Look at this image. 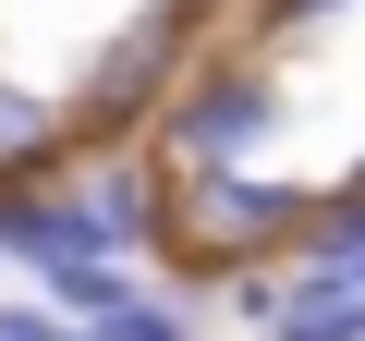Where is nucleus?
Wrapping results in <instances>:
<instances>
[{"label": "nucleus", "mask_w": 365, "mask_h": 341, "mask_svg": "<svg viewBox=\"0 0 365 341\" xmlns=\"http://www.w3.org/2000/svg\"><path fill=\"white\" fill-rule=\"evenodd\" d=\"M98 341H195V305H182V292H146V280H134V292L98 317Z\"/></svg>", "instance_id": "obj_8"}, {"label": "nucleus", "mask_w": 365, "mask_h": 341, "mask_svg": "<svg viewBox=\"0 0 365 341\" xmlns=\"http://www.w3.org/2000/svg\"><path fill=\"white\" fill-rule=\"evenodd\" d=\"M329 25H353V0H244V37H256V49H280V61H292V49H317Z\"/></svg>", "instance_id": "obj_7"}, {"label": "nucleus", "mask_w": 365, "mask_h": 341, "mask_svg": "<svg viewBox=\"0 0 365 341\" xmlns=\"http://www.w3.org/2000/svg\"><path fill=\"white\" fill-rule=\"evenodd\" d=\"M0 341H98L86 317H61L49 292H0Z\"/></svg>", "instance_id": "obj_9"}, {"label": "nucleus", "mask_w": 365, "mask_h": 341, "mask_svg": "<svg viewBox=\"0 0 365 341\" xmlns=\"http://www.w3.org/2000/svg\"><path fill=\"white\" fill-rule=\"evenodd\" d=\"M207 13H244V0H207Z\"/></svg>", "instance_id": "obj_12"}, {"label": "nucleus", "mask_w": 365, "mask_h": 341, "mask_svg": "<svg viewBox=\"0 0 365 341\" xmlns=\"http://www.w3.org/2000/svg\"><path fill=\"white\" fill-rule=\"evenodd\" d=\"M280 122H292V73H280V49L232 37V49H207L195 73H182V98L158 110L146 146L182 170V183H195V170H268Z\"/></svg>", "instance_id": "obj_2"}, {"label": "nucleus", "mask_w": 365, "mask_h": 341, "mask_svg": "<svg viewBox=\"0 0 365 341\" xmlns=\"http://www.w3.org/2000/svg\"><path fill=\"white\" fill-rule=\"evenodd\" d=\"M207 0H134V13L98 37V61L61 86L73 98V122H86V146H146L158 134V110L182 98V73L207 61Z\"/></svg>", "instance_id": "obj_1"}, {"label": "nucleus", "mask_w": 365, "mask_h": 341, "mask_svg": "<svg viewBox=\"0 0 365 341\" xmlns=\"http://www.w3.org/2000/svg\"><path fill=\"white\" fill-rule=\"evenodd\" d=\"M0 268H13V195H0Z\"/></svg>", "instance_id": "obj_10"}, {"label": "nucleus", "mask_w": 365, "mask_h": 341, "mask_svg": "<svg viewBox=\"0 0 365 341\" xmlns=\"http://www.w3.org/2000/svg\"><path fill=\"white\" fill-rule=\"evenodd\" d=\"M304 268H341V280H365V183H317V220H304V244H292Z\"/></svg>", "instance_id": "obj_6"}, {"label": "nucleus", "mask_w": 365, "mask_h": 341, "mask_svg": "<svg viewBox=\"0 0 365 341\" xmlns=\"http://www.w3.org/2000/svg\"><path fill=\"white\" fill-rule=\"evenodd\" d=\"M304 220H317V183H280V170H195V183H182V244L158 268H170L182 305H195V292H220L244 268H292Z\"/></svg>", "instance_id": "obj_3"}, {"label": "nucleus", "mask_w": 365, "mask_h": 341, "mask_svg": "<svg viewBox=\"0 0 365 341\" xmlns=\"http://www.w3.org/2000/svg\"><path fill=\"white\" fill-rule=\"evenodd\" d=\"M61 170H86V122H73V98H49V86H25V73H0V195L61 183Z\"/></svg>", "instance_id": "obj_4"}, {"label": "nucleus", "mask_w": 365, "mask_h": 341, "mask_svg": "<svg viewBox=\"0 0 365 341\" xmlns=\"http://www.w3.org/2000/svg\"><path fill=\"white\" fill-rule=\"evenodd\" d=\"M268 341H365V280H341V268H304L292 256V305H280V329Z\"/></svg>", "instance_id": "obj_5"}, {"label": "nucleus", "mask_w": 365, "mask_h": 341, "mask_svg": "<svg viewBox=\"0 0 365 341\" xmlns=\"http://www.w3.org/2000/svg\"><path fill=\"white\" fill-rule=\"evenodd\" d=\"M341 183H365V146H353V170H341Z\"/></svg>", "instance_id": "obj_11"}]
</instances>
